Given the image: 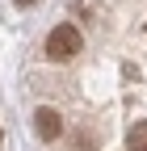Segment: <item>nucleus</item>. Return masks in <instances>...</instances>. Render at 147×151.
Returning a JSON list of instances; mask_svg holds the SVG:
<instances>
[{
    "mask_svg": "<svg viewBox=\"0 0 147 151\" xmlns=\"http://www.w3.org/2000/svg\"><path fill=\"white\" fill-rule=\"evenodd\" d=\"M84 46V38H80V29L76 25H55L50 29V38H46V55H50V59H71V55H76Z\"/></svg>",
    "mask_w": 147,
    "mask_h": 151,
    "instance_id": "obj_1",
    "label": "nucleus"
},
{
    "mask_svg": "<svg viewBox=\"0 0 147 151\" xmlns=\"http://www.w3.org/2000/svg\"><path fill=\"white\" fill-rule=\"evenodd\" d=\"M34 130H38V139H59L63 134V118H59V109H50V105H42L38 113H34Z\"/></svg>",
    "mask_w": 147,
    "mask_h": 151,
    "instance_id": "obj_2",
    "label": "nucleus"
},
{
    "mask_svg": "<svg viewBox=\"0 0 147 151\" xmlns=\"http://www.w3.org/2000/svg\"><path fill=\"white\" fill-rule=\"evenodd\" d=\"M126 151H147V122H135L126 130Z\"/></svg>",
    "mask_w": 147,
    "mask_h": 151,
    "instance_id": "obj_3",
    "label": "nucleus"
},
{
    "mask_svg": "<svg viewBox=\"0 0 147 151\" xmlns=\"http://www.w3.org/2000/svg\"><path fill=\"white\" fill-rule=\"evenodd\" d=\"M17 4H21V9H25V4H38V0H17Z\"/></svg>",
    "mask_w": 147,
    "mask_h": 151,
    "instance_id": "obj_4",
    "label": "nucleus"
}]
</instances>
